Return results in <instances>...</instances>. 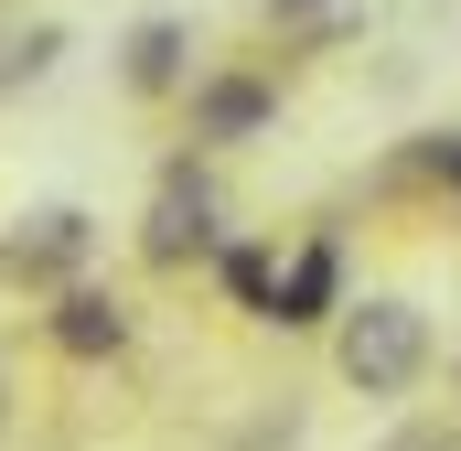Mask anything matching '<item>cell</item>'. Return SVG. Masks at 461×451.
Here are the masks:
<instances>
[{"label": "cell", "mask_w": 461, "mask_h": 451, "mask_svg": "<svg viewBox=\"0 0 461 451\" xmlns=\"http://www.w3.org/2000/svg\"><path fill=\"white\" fill-rule=\"evenodd\" d=\"M386 451H451V430H408V441H386Z\"/></svg>", "instance_id": "cell-10"}, {"label": "cell", "mask_w": 461, "mask_h": 451, "mask_svg": "<svg viewBox=\"0 0 461 451\" xmlns=\"http://www.w3.org/2000/svg\"><path fill=\"white\" fill-rule=\"evenodd\" d=\"M268 108H279V97H268L258 76H215V87L194 97V140H247Z\"/></svg>", "instance_id": "cell-4"}, {"label": "cell", "mask_w": 461, "mask_h": 451, "mask_svg": "<svg viewBox=\"0 0 461 451\" xmlns=\"http://www.w3.org/2000/svg\"><path fill=\"white\" fill-rule=\"evenodd\" d=\"M76 247H86V216L65 205V216H43L32 236H11V269H54V258H76Z\"/></svg>", "instance_id": "cell-7"}, {"label": "cell", "mask_w": 461, "mask_h": 451, "mask_svg": "<svg viewBox=\"0 0 461 451\" xmlns=\"http://www.w3.org/2000/svg\"><path fill=\"white\" fill-rule=\"evenodd\" d=\"M333 365H344L365 398H408V387L429 376V312H419V301H344Z\"/></svg>", "instance_id": "cell-1"}, {"label": "cell", "mask_w": 461, "mask_h": 451, "mask_svg": "<svg viewBox=\"0 0 461 451\" xmlns=\"http://www.w3.org/2000/svg\"><path fill=\"white\" fill-rule=\"evenodd\" d=\"M194 247H215V205H204L194 172H172L161 205H150V258H194Z\"/></svg>", "instance_id": "cell-3"}, {"label": "cell", "mask_w": 461, "mask_h": 451, "mask_svg": "<svg viewBox=\"0 0 461 451\" xmlns=\"http://www.w3.org/2000/svg\"><path fill=\"white\" fill-rule=\"evenodd\" d=\"M333 312H344V247H333V236H312V247L279 269V290H268V323L312 334V323H333Z\"/></svg>", "instance_id": "cell-2"}, {"label": "cell", "mask_w": 461, "mask_h": 451, "mask_svg": "<svg viewBox=\"0 0 461 451\" xmlns=\"http://www.w3.org/2000/svg\"><path fill=\"white\" fill-rule=\"evenodd\" d=\"M333 0H268V22H322Z\"/></svg>", "instance_id": "cell-9"}, {"label": "cell", "mask_w": 461, "mask_h": 451, "mask_svg": "<svg viewBox=\"0 0 461 451\" xmlns=\"http://www.w3.org/2000/svg\"><path fill=\"white\" fill-rule=\"evenodd\" d=\"M129 87L140 97H172L183 87V22H140L129 32Z\"/></svg>", "instance_id": "cell-5"}, {"label": "cell", "mask_w": 461, "mask_h": 451, "mask_svg": "<svg viewBox=\"0 0 461 451\" xmlns=\"http://www.w3.org/2000/svg\"><path fill=\"white\" fill-rule=\"evenodd\" d=\"M226 290L247 301V312H268V290H279V258H268V247H226Z\"/></svg>", "instance_id": "cell-8"}, {"label": "cell", "mask_w": 461, "mask_h": 451, "mask_svg": "<svg viewBox=\"0 0 461 451\" xmlns=\"http://www.w3.org/2000/svg\"><path fill=\"white\" fill-rule=\"evenodd\" d=\"M440 172H451V183H461V140H440Z\"/></svg>", "instance_id": "cell-11"}, {"label": "cell", "mask_w": 461, "mask_h": 451, "mask_svg": "<svg viewBox=\"0 0 461 451\" xmlns=\"http://www.w3.org/2000/svg\"><path fill=\"white\" fill-rule=\"evenodd\" d=\"M54 334L76 344V354H108V344L129 334V323H118V301H108V290H76V301H65V323H54Z\"/></svg>", "instance_id": "cell-6"}]
</instances>
